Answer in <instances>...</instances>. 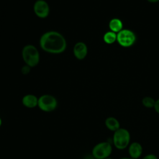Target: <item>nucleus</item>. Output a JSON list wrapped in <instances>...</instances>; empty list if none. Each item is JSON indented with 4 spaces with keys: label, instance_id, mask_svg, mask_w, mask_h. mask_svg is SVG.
Returning <instances> with one entry per match:
<instances>
[{
    "label": "nucleus",
    "instance_id": "obj_1",
    "mask_svg": "<svg viewBox=\"0 0 159 159\" xmlns=\"http://www.w3.org/2000/svg\"><path fill=\"white\" fill-rule=\"evenodd\" d=\"M39 43L43 51L52 54L61 53L66 48V41L65 37L60 32L53 30L42 34Z\"/></svg>",
    "mask_w": 159,
    "mask_h": 159
},
{
    "label": "nucleus",
    "instance_id": "obj_2",
    "mask_svg": "<svg viewBox=\"0 0 159 159\" xmlns=\"http://www.w3.org/2000/svg\"><path fill=\"white\" fill-rule=\"evenodd\" d=\"M22 57L26 65L30 67L37 66L40 61L39 52L37 48L32 45H27L23 47Z\"/></svg>",
    "mask_w": 159,
    "mask_h": 159
},
{
    "label": "nucleus",
    "instance_id": "obj_3",
    "mask_svg": "<svg viewBox=\"0 0 159 159\" xmlns=\"http://www.w3.org/2000/svg\"><path fill=\"white\" fill-rule=\"evenodd\" d=\"M130 135L129 132L123 128H119L114 132L113 135V143L114 146L119 150L125 148L129 144Z\"/></svg>",
    "mask_w": 159,
    "mask_h": 159
},
{
    "label": "nucleus",
    "instance_id": "obj_4",
    "mask_svg": "<svg viewBox=\"0 0 159 159\" xmlns=\"http://www.w3.org/2000/svg\"><path fill=\"white\" fill-rule=\"evenodd\" d=\"M111 144L107 142H102L96 144L92 150V155L96 159L108 158L112 152Z\"/></svg>",
    "mask_w": 159,
    "mask_h": 159
},
{
    "label": "nucleus",
    "instance_id": "obj_5",
    "mask_svg": "<svg viewBox=\"0 0 159 159\" xmlns=\"http://www.w3.org/2000/svg\"><path fill=\"white\" fill-rule=\"evenodd\" d=\"M136 36L129 29H122L117 34V41L118 43L124 47H129L135 42Z\"/></svg>",
    "mask_w": 159,
    "mask_h": 159
},
{
    "label": "nucleus",
    "instance_id": "obj_6",
    "mask_svg": "<svg viewBox=\"0 0 159 159\" xmlns=\"http://www.w3.org/2000/svg\"><path fill=\"white\" fill-rule=\"evenodd\" d=\"M38 106L43 111L51 112L57 107V101L52 95L44 94L39 98Z\"/></svg>",
    "mask_w": 159,
    "mask_h": 159
},
{
    "label": "nucleus",
    "instance_id": "obj_7",
    "mask_svg": "<svg viewBox=\"0 0 159 159\" xmlns=\"http://www.w3.org/2000/svg\"><path fill=\"white\" fill-rule=\"evenodd\" d=\"M34 11L38 17L41 19L46 18L50 12L48 4L44 0H37L34 4Z\"/></svg>",
    "mask_w": 159,
    "mask_h": 159
},
{
    "label": "nucleus",
    "instance_id": "obj_8",
    "mask_svg": "<svg viewBox=\"0 0 159 159\" xmlns=\"http://www.w3.org/2000/svg\"><path fill=\"white\" fill-rule=\"evenodd\" d=\"M73 53L77 59H84L88 54V47L86 45L82 42H77L73 47Z\"/></svg>",
    "mask_w": 159,
    "mask_h": 159
},
{
    "label": "nucleus",
    "instance_id": "obj_9",
    "mask_svg": "<svg viewBox=\"0 0 159 159\" xmlns=\"http://www.w3.org/2000/svg\"><path fill=\"white\" fill-rule=\"evenodd\" d=\"M129 153L132 158H139L142 153V147L140 143L138 142L132 143L129 147Z\"/></svg>",
    "mask_w": 159,
    "mask_h": 159
},
{
    "label": "nucleus",
    "instance_id": "obj_10",
    "mask_svg": "<svg viewBox=\"0 0 159 159\" xmlns=\"http://www.w3.org/2000/svg\"><path fill=\"white\" fill-rule=\"evenodd\" d=\"M38 99L34 94H27L22 99V102L24 106L28 108H34L38 106Z\"/></svg>",
    "mask_w": 159,
    "mask_h": 159
},
{
    "label": "nucleus",
    "instance_id": "obj_11",
    "mask_svg": "<svg viewBox=\"0 0 159 159\" xmlns=\"http://www.w3.org/2000/svg\"><path fill=\"white\" fill-rule=\"evenodd\" d=\"M109 27L111 31L117 34L121 30H122L123 24H122V22L121 21V20H120L119 19L113 18L109 21Z\"/></svg>",
    "mask_w": 159,
    "mask_h": 159
},
{
    "label": "nucleus",
    "instance_id": "obj_12",
    "mask_svg": "<svg viewBox=\"0 0 159 159\" xmlns=\"http://www.w3.org/2000/svg\"><path fill=\"white\" fill-rule=\"evenodd\" d=\"M105 125L107 128L113 132L116 131L120 128L119 122L117 119L113 117H109L105 120Z\"/></svg>",
    "mask_w": 159,
    "mask_h": 159
},
{
    "label": "nucleus",
    "instance_id": "obj_13",
    "mask_svg": "<svg viewBox=\"0 0 159 159\" xmlns=\"http://www.w3.org/2000/svg\"><path fill=\"white\" fill-rule=\"evenodd\" d=\"M103 40L107 44H112L117 41V34L111 30L108 31L104 34Z\"/></svg>",
    "mask_w": 159,
    "mask_h": 159
},
{
    "label": "nucleus",
    "instance_id": "obj_14",
    "mask_svg": "<svg viewBox=\"0 0 159 159\" xmlns=\"http://www.w3.org/2000/svg\"><path fill=\"white\" fill-rule=\"evenodd\" d=\"M142 104L145 107H146L147 108H152V107H154V106L155 104V101L152 98L147 96L142 99Z\"/></svg>",
    "mask_w": 159,
    "mask_h": 159
},
{
    "label": "nucleus",
    "instance_id": "obj_15",
    "mask_svg": "<svg viewBox=\"0 0 159 159\" xmlns=\"http://www.w3.org/2000/svg\"><path fill=\"white\" fill-rule=\"evenodd\" d=\"M142 159H158L157 156L154 154H148L145 155Z\"/></svg>",
    "mask_w": 159,
    "mask_h": 159
},
{
    "label": "nucleus",
    "instance_id": "obj_16",
    "mask_svg": "<svg viewBox=\"0 0 159 159\" xmlns=\"http://www.w3.org/2000/svg\"><path fill=\"white\" fill-rule=\"evenodd\" d=\"M30 66L26 65L25 66H24L22 69V73H24V74H27L29 73V71H30Z\"/></svg>",
    "mask_w": 159,
    "mask_h": 159
},
{
    "label": "nucleus",
    "instance_id": "obj_17",
    "mask_svg": "<svg viewBox=\"0 0 159 159\" xmlns=\"http://www.w3.org/2000/svg\"><path fill=\"white\" fill-rule=\"evenodd\" d=\"M154 109L155 110V111L159 114V99H157V101H155V104L154 106Z\"/></svg>",
    "mask_w": 159,
    "mask_h": 159
},
{
    "label": "nucleus",
    "instance_id": "obj_18",
    "mask_svg": "<svg viewBox=\"0 0 159 159\" xmlns=\"http://www.w3.org/2000/svg\"><path fill=\"white\" fill-rule=\"evenodd\" d=\"M85 159H96V158L92 155V156L91 155H88Z\"/></svg>",
    "mask_w": 159,
    "mask_h": 159
},
{
    "label": "nucleus",
    "instance_id": "obj_19",
    "mask_svg": "<svg viewBox=\"0 0 159 159\" xmlns=\"http://www.w3.org/2000/svg\"><path fill=\"white\" fill-rule=\"evenodd\" d=\"M149 2H152V3H155V2H157L159 1V0H147Z\"/></svg>",
    "mask_w": 159,
    "mask_h": 159
},
{
    "label": "nucleus",
    "instance_id": "obj_20",
    "mask_svg": "<svg viewBox=\"0 0 159 159\" xmlns=\"http://www.w3.org/2000/svg\"><path fill=\"white\" fill-rule=\"evenodd\" d=\"M120 159H134V158H122Z\"/></svg>",
    "mask_w": 159,
    "mask_h": 159
},
{
    "label": "nucleus",
    "instance_id": "obj_21",
    "mask_svg": "<svg viewBox=\"0 0 159 159\" xmlns=\"http://www.w3.org/2000/svg\"><path fill=\"white\" fill-rule=\"evenodd\" d=\"M1 124H2V120H1V119L0 118V126L1 125Z\"/></svg>",
    "mask_w": 159,
    "mask_h": 159
},
{
    "label": "nucleus",
    "instance_id": "obj_22",
    "mask_svg": "<svg viewBox=\"0 0 159 159\" xmlns=\"http://www.w3.org/2000/svg\"><path fill=\"white\" fill-rule=\"evenodd\" d=\"M104 159H112V158H104Z\"/></svg>",
    "mask_w": 159,
    "mask_h": 159
}]
</instances>
